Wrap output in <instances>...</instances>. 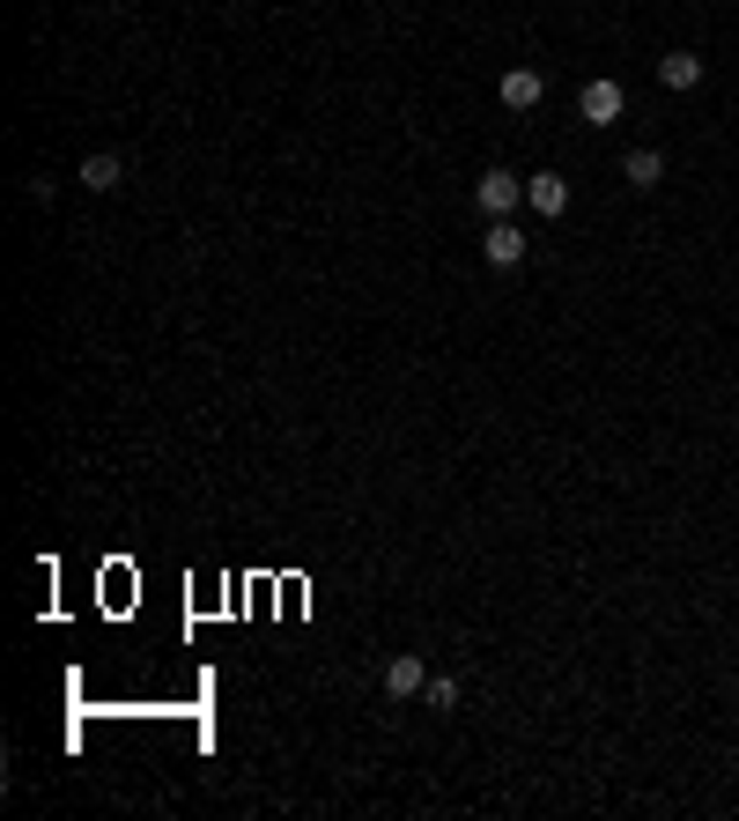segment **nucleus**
Instances as JSON below:
<instances>
[{
    "instance_id": "6",
    "label": "nucleus",
    "mask_w": 739,
    "mask_h": 821,
    "mask_svg": "<svg viewBox=\"0 0 739 821\" xmlns=\"http://www.w3.org/2000/svg\"><path fill=\"white\" fill-rule=\"evenodd\" d=\"M82 185H89V193H119V185H126V163H119L111 149L82 156Z\"/></svg>"
},
{
    "instance_id": "2",
    "label": "nucleus",
    "mask_w": 739,
    "mask_h": 821,
    "mask_svg": "<svg viewBox=\"0 0 739 821\" xmlns=\"http://www.w3.org/2000/svg\"><path fill=\"white\" fill-rule=\"evenodd\" d=\"M495 97L511 104V111H533V104L547 97V75H540V67H511V75L495 82Z\"/></svg>"
},
{
    "instance_id": "1",
    "label": "nucleus",
    "mask_w": 739,
    "mask_h": 821,
    "mask_svg": "<svg viewBox=\"0 0 739 821\" xmlns=\"http://www.w3.org/2000/svg\"><path fill=\"white\" fill-rule=\"evenodd\" d=\"M421 689H429V667H421V651H399L393 667H385V696H393V703H415Z\"/></svg>"
},
{
    "instance_id": "7",
    "label": "nucleus",
    "mask_w": 739,
    "mask_h": 821,
    "mask_svg": "<svg viewBox=\"0 0 739 821\" xmlns=\"http://www.w3.org/2000/svg\"><path fill=\"white\" fill-rule=\"evenodd\" d=\"M525 200H533V215H563V207H569V178H555V171L525 178Z\"/></svg>"
},
{
    "instance_id": "4",
    "label": "nucleus",
    "mask_w": 739,
    "mask_h": 821,
    "mask_svg": "<svg viewBox=\"0 0 739 821\" xmlns=\"http://www.w3.org/2000/svg\"><path fill=\"white\" fill-rule=\"evenodd\" d=\"M481 259H489V267H525V237H517V223L495 215L489 237H481Z\"/></svg>"
},
{
    "instance_id": "10",
    "label": "nucleus",
    "mask_w": 739,
    "mask_h": 821,
    "mask_svg": "<svg viewBox=\"0 0 739 821\" xmlns=\"http://www.w3.org/2000/svg\"><path fill=\"white\" fill-rule=\"evenodd\" d=\"M421 703H429V711H459V681H451V673H429Z\"/></svg>"
},
{
    "instance_id": "9",
    "label": "nucleus",
    "mask_w": 739,
    "mask_h": 821,
    "mask_svg": "<svg viewBox=\"0 0 739 821\" xmlns=\"http://www.w3.org/2000/svg\"><path fill=\"white\" fill-rule=\"evenodd\" d=\"M658 82H665V89H695V82H703V60H695V52H665Z\"/></svg>"
},
{
    "instance_id": "3",
    "label": "nucleus",
    "mask_w": 739,
    "mask_h": 821,
    "mask_svg": "<svg viewBox=\"0 0 739 821\" xmlns=\"http://www.w3.org/2000/svg\"><path fill=\"white\" fill-rule=\"evenodd\" d=\"M517 193H525V178H517V171H481V185H473V200H481L489 215H511Z\"/></svg>"
},
{
    "instance_id": "8",
    "label": "nucleus",
    "mask_w": 739,
    "mask_h": 821,
    "mask_svg": "<svg viewBox=\"0 0 739 821\" xmlns=\"http://www.w3.org/2000/svg\"><path fill=\"white\" fill-rule=\"evenodd\" d=\"M621 178H629L636 193H651V185L665 178V156L658 149H629V156H621Z\"/></svg>"
},
{
    "instance_id": "5",
    "label": "nucleus",
    "mask_w": 739,
    "mask_h": 821,
    "mask_svg": "<svg viewBox=\"0 0 739 821\" xmlns=\"http://www.w3.org/2000/svg\"><path fill=\"white\" fill-rule=\"evenodd\" d=\"M577 111H585V126H614L621 119V82H585V97H577Z\"/></svg>"
}]
</instances>
